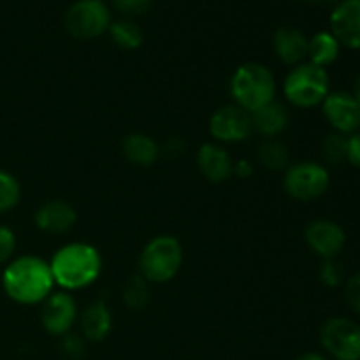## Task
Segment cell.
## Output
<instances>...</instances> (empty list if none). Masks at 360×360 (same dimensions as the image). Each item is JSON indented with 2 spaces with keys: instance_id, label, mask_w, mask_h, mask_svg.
<instances>
[{
  "instance_id": "cell-35",
  "label": "cell",
  "mask_w": 360,
  "mask_h": 360,
  "mask_svg": "<svg viewBox=\"0 0 360 360\" xmlns=\"http://www.w3.org/2000/svg\"><path fill=\"white\" fill-rule=\"evenodd\" d=\"M355 97V101L359 102L360 105V74L357 76V79H355V84H354V94H352Z\"/></svg>"
},
{
  "instance_id": "cell-10",
  "label": "cell",
  "mask_w": 360,
  "mask_h": 360,
  "mask_svg": "<svg viewBox=\"0 0 360 360\" xmlns=\"http://www.w3.org/2000/svg\"><path fill=\"white\" fill-rule=\"evenodd\" d=\"M41 304V323L46 333L62 338L72 330L79 313L76 301L69 292H51Z\"/></svg>"
},
{
  "instance_id": "cell-26",
  "label": "cell",
  "mask_w": 360,
  "mask_h": 360,
  "mask_svg": "<svg viewBox=\"0 0 360 360\" xmlns=\"http://www.w3.org/2000/svg\"><path fill=\"white\" fill-rule=\"evenodd\" d=\"M86 350V341L83 336L74 333H67L60 338V354L67 360H81Z\"/></svg>"
},
{
  "instance_id": "cell-7",
  "label": "cell",
  "mask_w": 360,
  "mask_h": 360,
  "mask_svg": "<svg viewBox=\"0 0 360 360\" xmlns=\"http://www.w3.org/2000/svg\"><path fill=\"white\" fill-rule=\"evenodd\" d=\"M111 13L104 0H76L65 13V28L72 37H101L109 30Z\"/></svg>"
},
{
  "instance_id": "cell-3",
  "label": "cell",
  "mask_w": 360,
  "mask_h": 360,
  "mask_svg": "<svg viewBox=\"0 0 360 360\" xmlns=\"http://www.w3.org/2000/svg\"><path fill=\"white\" fill-rule=\"evenodd\" d=\"M231 95L234 104L246 112H255L276 101V77L269 67L259 62L243 63L231 77Z\"/></svg>"
},
{
  "instance_id": "cell-34",
  "label": "cell",
  "mask_w": 360,
  "mask_h": 360,
  "mask_svg": "<svg viewBox=\"0 0 360 360\" xmlns=\"http://www.w3.org/2000/svg\"><path fill=\"white\" fill-rule=\"evenodd\" d=\"M297 360H329V359L322 354H316V352H308V354H302L301 357H297Z\"/></svg>"
},
{
  "instance_id": "cell-30",
  "label": "cell",
  "mask_w": 360,
  "mask_h": 360,
  "mask_svg": "<svg viewBox=\"0 0 360 360\" xmlns=\"http://www.w3.org/2000/svg\"><path fill=\"white\" fill-rule=\"evenodd\" d=\"M345 297H347L348 306L360 315V273L348 280L345 287Z\"/></svg>"
},
{
  "instance_id": "cell-11",
  "label": "cell",
  "mask_w": 360,
  "mask_h": 360,
  "mask_svg": "<svg viewBox=\"0 0 360 360\" xmlns=\"http://www.w3.org/2000/svg\"><path fill=\"white\" fill-rule=\"evenodd\" d=\"M322 111L336 132L350 136L360 129V105L348 91H330L322 102Z\"/></svg>"
},
{
  "instance_id": "cell-9",
  "label": "cell",
  "mask_w": 360,
  "mask_h": 360,
  "mask_svg": "<svg viewBox=\"0 0 360 360\" xmlns=\"http://www.w3.org/2000/svg\"><path fill=\"white\" fill-rule=\"evenodd\" d=\"M252 132V115L236 104L217 109L210 118V134L218 144L243 143Z\"/></svg>"
},
{
  "instance_id": "cell-13",
  "label": "cell",
  "mask_w": 360,
  "mask_h": 360,
  "mask_svg": "<svg viewBox=\"0 0 360 360\" xmlns=\"http://www.w3.org/2000/svg\"><path fill=\"white\" fill-rule=\"evenodd\" d=\"M330 34L341 46L360 49V0H340L330 14Z\"/></svg>"
},
{
  "instance_id": "cell-31",
  "label": "cell",
  "mask_w": 360,
  "mask_h": 360,
  "mask_svg": "<svg viewBox=\"0 0 360 360\" xmlns=\"http://www.w3.org/2000/svg\"><path fill=\"white\" fill-rule=\"evenodd\" d=\"M347 160L350 162L352 165L360 167V132L350 134V136H348Z\"/></svg>"
},
{
  "instance_id": "cell-14",
  "label": "cell",
  "mask_w": 360,
  "mask_h": 360,
  "mask_svg": "<svg viewBox=\"0 0 360 360\" xmlns=\"http://www.w3.org/2000/svg\"><path fill=\"white\" fill-rule=\"evenodd\" d=\"M197 167L211 183H225L234 176V160L227 148L218 143H204L197 151Z\"/></svg>"
},
{
  "instance_id": "cell-20",
  "label": "cell",
  "mask_w": 360,
  "mask_h": 360,
  "mask_svg": "<svg viewBox=\"0 0 360 360\" xmlns=\"http://www.w3.org/2000/svg\"><path fill=\"white\" fill-rule=\"evenodd\" d=\"M341 44L330 32H319L308 42V58L315 65L323 67L334 63L340 56Z\"/></svg>"
},
{
  "instance_id": "cell-28",
  "label": "cell",
  "mask_w": 360,
  "mask_h": 360,
  "mask_svg": "<svg viewBox=\"0 0 360 360\" xmlns=\"http://www.w3.org/2000/svg\"><path fill=\"white\" fill-rule=\"evenodd\" d=\"M16 250V236L6 225H0V266L9 264Z\"/></svg>"
},
{
  "instance_id": "cell-36",
  "label": "cell",
  "mask_w": 360,
  "mask_h": 360,
  "mask_svg": "<svg viewBox=\"0 0 360 360\" xmlns=\"http://www.w3.org/2000/svg\"><path fill=\"white\" fill-rule=\"evenodd\" d=\"M309 2H323V4H338L340 0H309Z\"/></svg>"
},
{
  "instance_id": "cell-12",
  "label": "cell",
  "mask_w": 360,
  "mask_h": 360,
  "mask_svg": "<svg viewBox=\"0 0 360 360\" xmlns=\"http://www.w3.org/2000/svg\"><path fill=\"white\" fill-rule=\"evenodd\" d=\"M306 245L323 260L336 259L345 248L347 234L333 220H315L304 231Z\"/></svg>"
},
{
  "instance_id": "cell-33",
  "label": "cell",
  "mask_w": 360,
  "mask_h": 360,
  "mask_svg": "<svg viewBox=\"0 0 360 360\" xmlns=\"http://www.w3.org/2000/svg\"><path fill=\"white\" fill-rule=\"evenodd\" d=\"M234 174L238 176V178H250V176L253 174V165L250 160H245V158H241V160H236L234 162Z\"/></svg>"
},
{
  "instance_id": "cell-23",
  "label": "cell",
  "mask_w": 360,
  "mask_h": 360,
  "mask_svg": "<svg viewBox=\"0 0 360 360\" xmlns=\"http://www.w3.org/2000/svg\"><path fill=\"white\" fill-rule=\"evenodd\" d=\"M122 299L127 308L132 309V311H141V309L146 308L151 299L150 283L141 274L129 278L123 285Z\"/></svg>"
},
{
  "instance_id": "cell-22",
  "label": "cell",
  "mask_w": 360,
  "mask_h": 360,
  "mask_svg": "<svg viewBox=\"0 0 360 360\" xmlns=\"http://www.w3.org/2000/svg\"><path fill=\"white\" fill-rule=\"evenodd\" d=\"M109 35L112 42L123 49H136L143 44L144 34L137 23L130 20L111 21L109 25Z\"/></svg>"
},
{
  "instance_id": "cell-16",
  "label": "cell",
  "mask_w": 360,
  "mask_h": 360,
  "mask_svg": "<svg viewBox=\"0 0 360 360\" xmlns=\"http://www.w3.org/2000/svg\"><path fill=\"white\" fill-rule=\"evenodd\" d=\"M308 42L304 32L295 27H280L273 35V48L285 65H299L308 56Z\"/></svg>"
},
{
  "instance_id": "cell-2",
  "label": "cell",
  "mask_w": 360,
  "mask_h": 360,
  "mask_svg": "<svg viewBox=\"0 0 360 360\" xmlns=\"http://www.w3.org/2000/svg\"><path fill=\"white\" fill-rule=\"evenodd\" d=\"M55 285L65 292L81 290L98 280L102 273L101 252L88 243H69L49 260Z\"/></svg>"
},
{
  "instance_id": "cell-19",
  "label": "cell",
  "mask_w": 360,
  "mask_h": 360,
  "mask_svg": "<svg viewBox=\"0 0 360 360\" xmlns=\"http://www.w3.org/2000/svg\"><path fill=\"white\" fill-rule=\"evenodd\" d=\"M122 151L127 160L134 165L150 167L160 157V146L155 143L153 137L146 134H129L122 143Z\"/></svg>"
},
{
  "instance_id": "cell-8",
  "label": "cell",
  "mask_w": 360,
  "mask_h": 360,
  "mask_svg": "<svg viewBox=\"0 0 360 360\" xmlns=\"http://www.w3.org/2000/svg\"><path fill=\"white\" fill-rule=\"evenodd\" d=\"M320 343L336 360H360V326L343 316L329 319L320 329Z\"/></svg>"
},
{
  "instance_id": "cell-24",
  "label": "cell",
  "mask_w": 360,
  "mask_h": 360,
  "mask_svg": "<svg viewBox=\"0 0 360 360\" xmlns=\"http://www.w3.org/2000/svg\"><path fill=\"white\" fill-rule=\"evenodd\" d=\"M21 186L20 181L11 172L0 169V213L14 210L20 204Z\"/></svg>"
},
{
  "instance_id": "cell-29",
  "label": "cell",
  "mask_w": 360,
  "mask_h": 360,
  "mask_svg": "<svg viewBox=\"0 0 360 360\" xmlns=\"http://www.w3.org/2000/svg\"><path fill=\"white\" fill-rule=\"evenodd\" d=\"M116 11L123 14H141L148 11L153 0H111Z\"/></svg>"
},
{
  "instance_id": "cell-27",
  "label": "cell",
  "mask_w": 360,
  "mask_h": 360,
  "mask_svg": "<svg viewBox=\"0 0 360 360\" xmlns=\"http://www.w3.org/2000/svg\"><path fill=\"white\" fill-rule=\"evenodd\" d=\"M319 276H320V281H322L326 287H338V285H341V281H343V267H341V264L338 262L336 259H327L323 260L322 267H320L319 271Z\"/></svg>"
},
{
  "instance_id": "cell-6",
  "label": "cell",
  "mask_w": 360,
  "mask_h": 360,
  "mask_svg": "<svg viewBox=\"0 0 360 360\" xmlns=\"http://www.w3.org/2000/svg\"><path fill=\"white\" fill-rule=\"evenodd\" d=\"M330 183V174L316 162H297L288 165L283 176V188L292 199L308 202L322 197Z\"/></svg>"
},
{
  "instance_id": "cell-18",
  "label": "cell",
  "mask_w": 360,
  "mask_h": 360,
  "mask_svg": "<svg viewBox=\"0 0 360 360\" xmlns=\"http://www.w3.org/2000/svg\"><path fill=\"white\" fill-rule=\"evenodd\" d=\"M288 122H290V112H288L287 105L276 101L252 112L253 130L266 136L267 139H274L276 136H280L288 127Z\"/></svg>"
},
{
  "instance_id": "cell-5",
  "label": "cell",
  "mask_w": 360,
  "mask_h": 360,
  "mask_svg": "<svg viewBox=\"0 0 360 360\" xmlns=\"http://www.w3.org/2000/svg\"><path fill=\"white\" fill-rule=\"evenodd\" d=\"M330 94L329 74L323 67L302 62L292 67L283 81V95L294 108H316Z\"/></svg>"
},
{
  "instance_id": "cell-15",
  "label": "cell",
  "mask_w": 360,
  "mask_h": 360,
  "mask_svg": "<svg viewBox=\"0 0 360 360\" xmlns=\"http://www.w3.org/2000/svg\"><path fill=\"white\" fill-rule=\"evenodd\" d=\"M34 221L46 234L60 236L67 234L76 225L77 213L65 200H48L37 207Z\"/></svg>"
},
{
  "instance_id": "cell-32",
  "label": "cell",
  "mask_w": 360,
  "mask_h": 360,
  "mask_svg": "<svg viewBox=\"0 0 360 360\" xmlns=\"http://www.w3.org/2000/svg\"><path fill=\"white\" fill-rule=\"evenodd\" d=\"M183 151H185V143H183V139L171 137V139L165 141V144H164V148L160 150V153L174 158V157H179V155H183Z\"/></svg>"
},
{
  "instance_id": "cell-25",
  "label": "cell",
  "mask_w": 360,
  "mask_h": 360,
  "mask_svg": "<svg viewBox=\"0 0 360 360\" xmlns=\"http://www.w3.org/2000/svg\"><path fill=\"white\" fill-rule=\"evenodd\" d=\"M347 146L348 136L340 132H334L327 136L322 143V157L326 158L327 164L338 165L347 160Z\"/></svg>"
},
{
  "instance_id": "cell-21",
  "label": "cell",
  "mask_w": 360,
  "mask_h": 360,
  "mask_svg": "<svg viewBox=\"0 0 360 360\" xmlns=\"http://www.w3.org/2000/svg\"><path fill=\"white\" fill-rule=\"evenodd\" d=\"M259 162L269 171H287L290 165V153L278 139H266L257 151Z\"/></svg>"
},
{
  "instance_id": "cell-1",
  "label": "cell",
  "mask_w": 360,
  "mask_h": 360,
  "mask_svg": "<svg viewBox=\"0 0 360 360\" xmlns=\"http://www.w3.org/2000/svg\"><path fill=\"white\" fill-rule=\"evenodd\" d=\"M2 287L7 297L18 304H41L53 292V280L49 262L35 255H23L13 259L2 273Z\"/></svg>"
},
{
  "instance_id": "cell-4",
  "label": "cell",
  "mask_w": 360,
  "mask_h": 360,
  "mask_svg": "<svg viewBox=\"0 0 360 360\" xmlns=\"http://www.w3.org/2000/svg\"><path fill=\"white\" fill-rule=\"evenodd\" d=\"M183 266V246L174 236L150 239L139 255V274L148 283H167Z\"/></svg>"
},
{
  "instance_id": "cell-17",
  "label": "cell",
  "mask_w": 360,
  "mask_h": 360,
  "mask_svg": "<svg viewBox=\"0 0 360 360\" xmlns=\"http://www.w3.org/2000/svg\"><path fill=\"white\" fill-rule=\"evenodd\" d=\"M81 336L84 341L98 343L109 336L112 329V315L104 301H95L83 309L79 316Z\"/></svg>"
}]
</instances>
